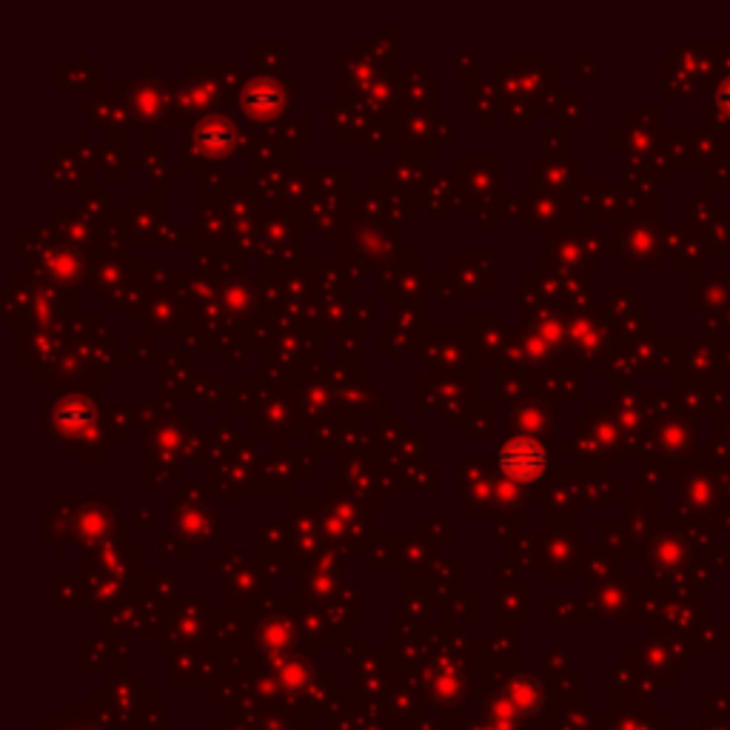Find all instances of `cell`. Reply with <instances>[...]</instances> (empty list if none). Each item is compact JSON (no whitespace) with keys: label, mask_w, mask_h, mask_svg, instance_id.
I'll list each match as a JSON object with an SVG mask.
<instances>
[{"label":"cell","mask_w":730,"mask_h":730,"mask_svg":"<svg viewBox=\"0 0 730 730\" xmlns=\"http://www.w3.org/2000/svg\"><path fill=\"white\" fill-rule=\"evenodd\" d=\"M497 462L514 480H534L545 465V454L534 440H511L500 451Z\"/></svg>","instance_id":"obj_1"}]
</instances>
